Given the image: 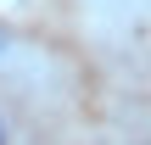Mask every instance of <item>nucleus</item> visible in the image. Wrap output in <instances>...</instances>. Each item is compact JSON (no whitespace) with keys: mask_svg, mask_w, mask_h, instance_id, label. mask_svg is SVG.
<instances>
[{"mask_svg":"<svg viewBox=\"0 0 151 145\" xmlns=\"http://www.w3.org/2000/svg\"><path fill=\"white\" fill-rule=\"evenodd\" d=\"M6 56H11V34L0 28V61H6Z\"/></svg>","mask_w":151,"mask_h":145,"instance_id":"obj_1","label":"nucleus"},{"mask_svg":"<svg viewBox=\"0 0 151 145\" xmlns=\"http://www.w3.org/2000/svg\"><path fill=\"white\" fill-rule=\"evenodd\" d=\"M0 145H11V123H6V112H0Z\"/></svg>","mask_w":151,"mask_h":145,"instance_id":"obj_2","label":"nucleus"}]
</instances>
